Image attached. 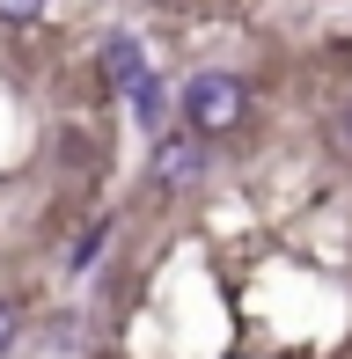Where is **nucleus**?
Listing matches in <instances>:
<instances>
[{
	"mask_svg": "<svg viewBox=\"0 0 352 359\" xmlns=\"http://www.w3.org/2000/svg\"><path fill=\"white\" fill-rule=\"evenodd\" d=\"M15 345V301H0V352Z\"/></svg>",
	"mask_w": 352,
	"mask_h": 359,
	"instance_id": "39448f33",
	"label": "nucleus"
},
{
	"mask_svg": "<svg viewBox=\"0 0 352 359\" xmlns=\"http://www.w3.org/2000/svg\"><path fill=\"white\" fill-rule=\"evenodd\" d=\"M147 169H154V184H162V191H191V184L205 176V147H198V133H191V125H184V133H162Z\"/></svg>",
	"mask_w": 352,
	"mask_h": 359,
	"instance_id": "f03ea898",
	"label": "nucleus"
},
{
	"mask_svg": "<svg viewBox=\"0 0 352 359\" xmlns=\"http://www.w3.org/2000/svg\"><path fill=\"white\" fill-rule=\"evenodd\" d=\"M330 133H338V147H345V154H352V103L338 110V125H330Z\"/></svg>",
	"mask_w": 352,
	"mask_h": 359,
	"instance_id": "423d86ee",
	"label": "nucleus"
},
{
	"mask_svg": "<svg viewBox=\"0 0 352 359\" xmlns=\"http://www.w3.org/2000/svg\"><path fill=\"white\" fill-rule=\"evenodd\" d=\"M147 81H154V67H147V44H140V37H110V44H103V88H110V95L133 103Z\"/></svg>",
	"mask_w": 352,
	"mask_h": 359,
	"instance_id": "7ed1b4c3",
	"label": "nucleus"
},
{
	"mask_svg": "<svg viewBox=\"0 0 352 359\" xmlns=\"http://www.w3.org/2000/svg\"><path fill=\"white\" fill-rule=\"evenodd\" d=\"M243 110H250V95L235 74H191L184 81V125L191 133H235Z\"/></svg>",
	"mask_w": 352,
	"mask_h": 359,
	"instance_id": "f257e3e1",
	"label": "nucleus"
},
{
	"mask_svg": "<svg viewBox=\"0 0 352 359\" xmlns=\"http://www.w3.org/2000/svg\"><path fill=\"white\" fill-rule=\"evenodd\" d=\"M0 15H8V22H37L44 0H0Z\"/></svg>",
	"mask_w": 352,
	"mask_h": 359,
	"instance_id": "20e7f679",
	"label": "nucleus"
}]
</instances>
